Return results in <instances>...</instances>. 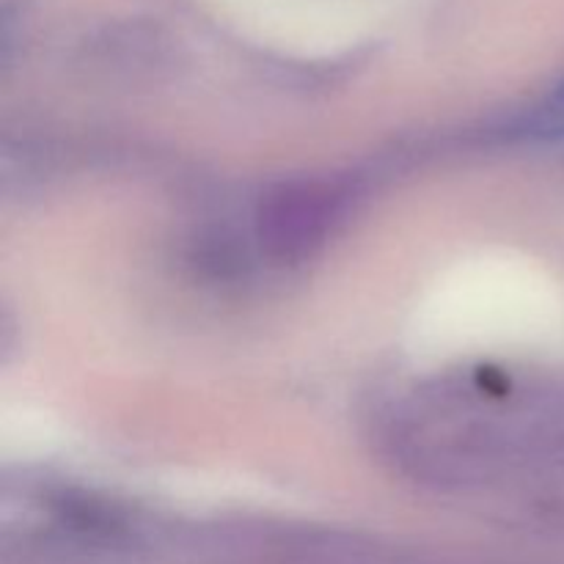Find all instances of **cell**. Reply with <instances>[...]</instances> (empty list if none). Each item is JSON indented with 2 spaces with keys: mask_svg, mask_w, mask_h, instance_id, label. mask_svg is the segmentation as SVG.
Returning <instances> with one entry per match:
<instances>
[]
</instances>
